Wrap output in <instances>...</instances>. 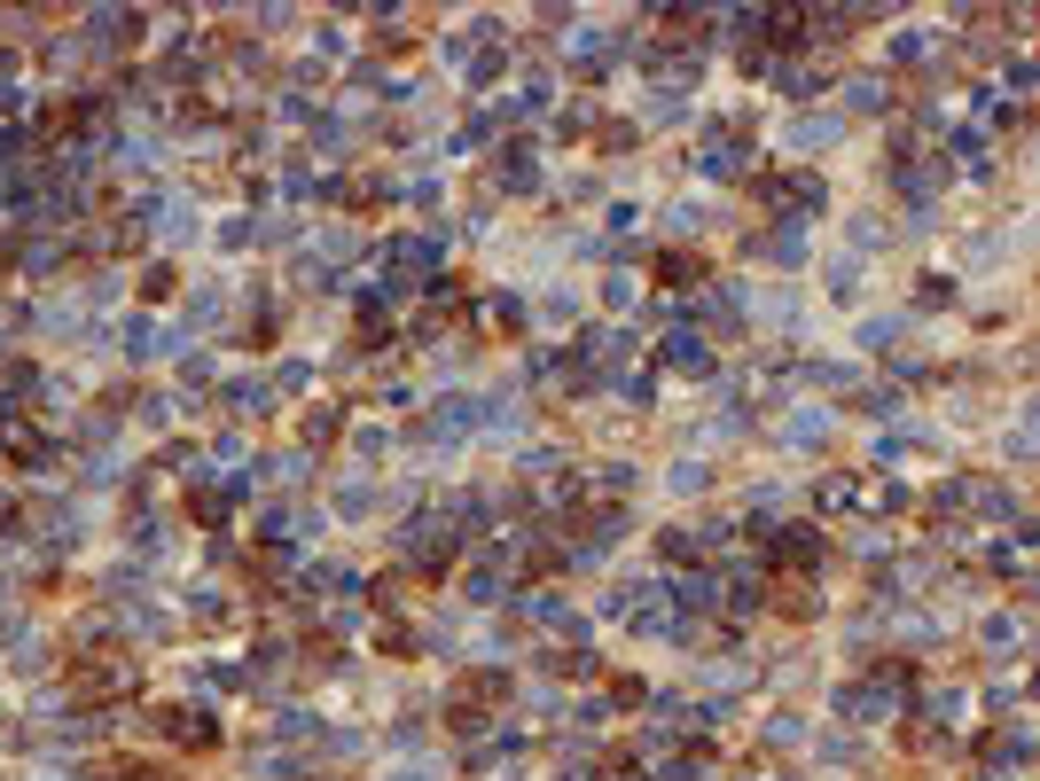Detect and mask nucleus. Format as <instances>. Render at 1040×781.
<instances>
[{
  "mask_svg": "<svg viewBox=\"0 0 1040 781\" xmlns=\"http://www.w3.org/2000/svg\"><path fill=\"white\" fill-rule=\"evenodd\" d=\"M125 688H141L133 657H79L71 664V696H125Z\"/></svg>",
  "mask_w": 1040,
  "mask_h": 781,
  "instance_id": "nucleus-1",
  "label": "nucleus"
},
{
  "mask_svg": "<svg viewBox=\"0 0 1040 781\" xmlns=\"http://www.w3.org/2000/svg\"><path fill=\"white\" fill-rule=\"evenodd\" d=\"M157 726L180 743V750H219V719L212 711H188V704H165L157 711Z\"/></svg>",
  "mask_w": 1040,
  "mask_h": 781,
  "instance_id": "nucleus-2",
  "label": "nucleus"
},
{
  "mask_svg": "<svg viewBox=\"0 0 1040 781\" xmlns=\"http://www.w3.org/2000/svg\"><path fill=\"white\" fill-rule=\"evenodd\" d=\"M775 563H790V570L822 563V531H814V524H790V531H775Z\"/></svg>",
  "mask_w": 1040,
  "mask_h": 781,
  "instance_id": "nucleus-3",
  "label": "nucleus"
},
{
  "mask_svg": "<svg viewBox=\"0 0 1040 781\" xmlns=\"http://www.w3.org/2000/svg\"><path fill=\"white\" fill-rule=\"evenodd\" d=\"M0 454L24 461V469H39V461H47V437H39L32 422H0Z\"/></svg>",
  "mask_w": 1040,
  "mask_h": 781,
  "instance_id": "nucleus-4",
  "label": "nucleus"
},
{
  "mask_svg": "<svg viewBox=\"0 0 1040 781\" xmlns=\"http://www.w3.org/2000/svg\"><path fill=\"white\" fill-rule=\"evenodd\" d=\"M760 195H767L775 212H806V204H822V180H798V172H790V180H767Z\"/></svg>",
  "mask_w": 1040,
  "mask_h": 781,
  "instance_id": "nucleus-5",
  "label": "nucleus"
},
{
  "mask_svg": "<svg viewBox=\"0 0 1040 781\" xmlns=\"http://www.w3.org/2000/svg\"><path fill=\"white\" fill-rule=\"evenodd\" d=\"M666 360H673V368H696V375L713 368V352H704V336H689V328H681V336H666Z\"/></svg>",
  "mask_w": 1040,
  "mask_h": 781,
  "instance_id": "nucleus-6",
  "label": "nucleus"
},
{
  "mask_svg": "<svg viewBox=\"0 0 1040 781\" xmlns=\"http://www.w3.org/2000/svg\"><path fill=\"white\" fill-rule=\"evenodd\" d=\"M657 281L689 289V281H704V259H689V251H666V259H657Z\"/></svg>",
  "mask_w": 1040,
  "mask_h": 781,
  "instance_id": "nucleus-7",
  "label": "nucleus"
},
{
  "mask_svg": "<svg viewBox=\"0 0 1040 781\" xmlns=\"http://www.w3.org/2000/svg\"><path fill=\"white\" fill-rule=\"evenodd\" d=\"M337 430H345V407H313V414H306V437H313V446H328Z\"/></svg>",
  "mask_w": 1040,
  "mask_h": 781,
  "instance_id": "nucleus-8",
  "label": "nucleus"
},
{
  "mask_svg": "<svg viewBox=\"0 0 1040 781\" xmlns=\"http://www.w3.org/2000/svg\"><path fill=\"white\" fill-rule=\"evenodd\" d=\"M172 289H180V274H172V266H150V274H141V298H150V305H165Z\"/></svg>",
  "mask_w": 1040,
  "mask_h": 781,
  "instance_id": "nucleus-9",
  "label": "nucleus"
},
{
  "mask_svg": "<svg viewBox=\"0 0 1040 781\" xmlns=\"http://www.w3.org/2000/svg\"><path fill=\"white\" fill-rule=\"evenodd\" d=\"M704 540H696V531H666V540H657V555H666V563H689Z\"/></svg>",
  "mask_w": 1040,
  "mask_h": 781,
  "instance_id": "nucleus-10",
  "label": "nucleus"
},
{
  "mask_svg": "<svg viewBox=\"0 0 1040 781\" xmlns=\"http://www.w3.org/2000/svg\"><path fill=\"white\" fill-rule=\"evenodd\" d=\"M94 781H150V766H133V758H110V766H94Z\"/></svg>",
  "mask_w": 1040,
  "mask_h": 781,
  "instance_id": "nucleus-11",
  "label": "nucleus"
},
{
  "mask_svg": "<svg viewBox=\"0 0 1040 781\" xmlns=\"http://www.w3.org/2000/svg\"><path fill=\"white\" fill-rule=\"evenodd\" d=\"M188 508H196V524H227V493H196Z\"/></svg>",
  "mask_w": 1040,
  "mask_h": 781,
  "instance_id": "nucleus-12",
  "label": "nucleus"
}]
</instances>
